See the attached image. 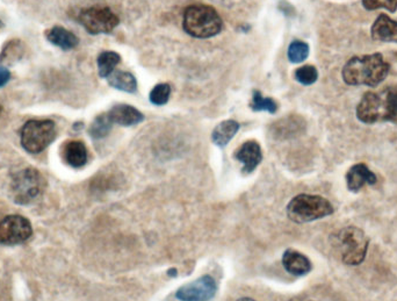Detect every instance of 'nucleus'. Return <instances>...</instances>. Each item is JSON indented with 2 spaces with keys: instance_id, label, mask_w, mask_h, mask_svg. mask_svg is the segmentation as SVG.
<instances>
[{
  "instance_id": "nucleus-1",
  "label": "nucleus",
  "mask_w": 397,
  "mask_h": 301,
  "mask_svg": "<svg viewBox=\"0 0 397 301\" xmlns=\"http://www.w3.org/2000/svg\"><path fill=\"white\" fill-rule=\"evenodd\" d=\"M389 69V64L383 60L382 54L375 53L352 58L344 65L341 76L348 85L376 87L387 78Z\"/></svg>"
},
{
  "instance_id": "nucleus-2",
  "label": "nucleus",
  "mask_w": 397,
  "mask_h": 301,
  "mask_svg": "<svg viewBox=\"0 0 397 301\" xmlns=\"http://www.w3.org/2000/svg\"><path fill=\"white\" fill-rule=\"evenodd\" d=\"M357 117L364 123L391 122L397 125V87L364 94L357 108Z\"/></svg>"
},
{
  "instance_id": "nucleus-3",
  "label": "nucleus",
  "mask_w": 397,
  "mask_h": 301,
  "mask_svg": "<svg viewBox=\"0 0 397 301\" xmlns=\"http://www.w3.org/2000/svg\"><path fill=\"white\" fill-rule=\"evenodd\" d=\"M183 26L186 33L193 37L207 39L221 32L222 20L213 8L193 5L185 10Z\"/></svg>"
},
{
  "instance_id": "nucleus-4",
  "label": "nucleus",
  "mask_w": 397,
  "mask_h": 301,
  "mask_svg": "<svg viewBox=\"0 0 397 301\" xmlns=\"http://www.w3.org/2000/svg\"><path fill=\"white\" fill-rule=\"evenodd\" d=\"M335 207L326 198L298 194L287 205L288 218L296 223H312L334 214Z\"/></svg>"
},
{
  "instance_id": "nucleus-5",
  "label": "nucleus",
  "mask_w": 397,
  "mask_h": 301,
  "mask_svg": "<svg viewBox=\"0 0 397 301\" xmlns=\"http://www.w3.org/2000/svg\"><path fill=\"white\" fill-rule=\"evenodd\" d=\"M335 240L341 249V261L345 266H360L365 261L369 239L364 230L355 226L345 227L336 234Z\"/></svg>"
},
{
  "instance_id": "nucleus-6",
  "label": "nucleus",
  "mask_w": 397,
  "mask_h": 301,
  "mask_svg": "<svg viewBox=\"0 0 397 301\" xmlns=\"http://www.w3.org/2000/svg\"><path fill=\"white\" fill-rule=\"evenodd\" d=\"M56 139L53 120H29L20 130L22 146L29 154H40Z\"/></svg>"
},
{
  "instance_id": "nucleus-7",
  "label": "nucleus",
  "mask_w": 397,
  "mask_h": 301,
  "mask_svg": "<svg viewBox=\"0 0 397 301\" xmlns=\"http://www.w3.org/2000/svg\"><path fill=\"white\" fill-rule=\"evenodd\" d=\"M44 180L36 169H22L12 177V198L17 204H32L42 194Z\"/></svg>"
},
{
  "instance_id": "nucleus-8",
  "label": "nucleus",
  "mask_w": 397,
  "mask_h": 301,
  "mask_svg": "<svg viewBox=\"0 0 397 301\" xmlns=\"http://www.w3.org/2000/svg\"><path fill=\"white\" fill-rule=\"evenodd\" d=\"M78 22L86 32L98 35L108 34L119 25V17L110 8L93 6L83 10L78 15Z\"/></svg>"
},
{
  "instance_id": "nucleus-9",
  "label": "nucleus",
  "mask_w": 397,
  "mask_h": 301,
  "mask_svg": "<svg viewBox=\"0 0 397 301\" xmlns=\"http://www.w3.org/2000/svg\"><path fill=\"white\" fill-rule=\"evenodd\" d=\"M33 227L28 219L22 215H8L0 219V244L15 246L29 240Z\"/></svg>"
},
{
  "instance_id": "nucleus-10",
  "label": "nucleus",
  "mask_w": 397,
  "mask_h": 301,
  "mask_svg": "<svg viewBox=\"0 0 397 301\" xmlns=\"http://www.w3.org/2000/svg\"><path fill=\"white\" fill-rule=\"evenodd\" d=\"M217 284L210 275L186 284L177 291L176 297L180 301H210L215 297Z\"/></svg>"
},
{
  "instance_id": "nucleus-11",
  "label": "nucleus",
  "mask_w": 397,
  "mask_h": 301,
  "mask_svg": "<svg viewBox=\"0 0 397 301\" xmlns=\"http://www.w3.org/2000/svg\"><path fill=\"white\" fill-rule=\"evenodd\" d=\"M235 158L243 164V172L251 173L262 161V148L255 141H248L236 151Z\"/></svg>"
},
{
  "instance_id": "nucleus-12",
  "label": "nucleus",
  "mask_w": 397,
  "mask_h": 301,
  "mask_svg": "<svg viewBox=\"0 0 397 301\" xmlns=\"http://www.w3.org/2000/svg\"><path fill=\"white\" fill-rule=\"evenodd\" d=\"M378 182L375 173L369 170L367 165L359 163L350 168L346 173V184L348 189L352 192H358L362 187L367 185H374Z\"/></svg>"
},
{
  "instance_id": "nucleus-13",
  "label": "nucleus",
  "mask_w": 397,
  "mask_h": 301,
  "mask_svg": "<svg viewBox=\"0 0 397 301\" xmlns=\"http://www.w3.org/2000/svg\"><path fill=\"white\" fill-rule=\"evenodd\" d=\"M282 266L288 273L293 276H305L312 271V262L305 255L298 251L288 249L282 255Z\"/></svg>"
},
{
  "instance_id": "nucleus-14",
  "label": "nucleus",
  "mask_w": 397,
  "mask_h": 301,
  "mask_svg": "<svg viewBox=\"0 0 397 301\" xmlns=\"http://www.w3.org/2000/svg\"><path fill=\"white\" fill-rule=\"evenodd\" d=\"M373 40L397 43V22L388 15H380L371 29Z\"/></svg>"
},
{
  "instance_id": "nucleus-15",
  "label": "nucleus",
  "mask_w": 397,
  "mask_h": 301,
  "mask_svg": "<svg viewBox=\"0 0 397 301\" xmlns=\"http://www.w3.org/2000/svg\"><path fill=\"white\" fill-rule=\"evenodd\" d=\"M113 123L120 126H135L144 120V115L137 110V108L129 106V105L119 104L115 105L110 112H108Z\"/></svg>"
},
{
  "instance_id": "nucleus-16",
  "label": "nucleus",
  "mask_w": 397,
  "mask_h": 301,
  "mask_svg": "<svg viewBox=\"0 0 397 301\" xmlns=\"http://www.w3.org/2000/svg\"><path fill=\"white\" fill-rule=\"evenodd\" d=\"M46 37L51 44L60 48L62 51H71L77 47L79 39L74 33L62 26H53L46 32Z\"/></svg>"
},
{
  "instance_id": "nucleus-17",
  "label": "nucleus",
  "mask_w": 397,
  "mask_h": 301,
  "mask_svg": "<svg viewBox=\"0 0 397 301\" xmlns=\"http://www.w3.org/2000/svg\"><path fill=\"white\" fill-rule=\"evenodd\" d=\"M62 156L64 162L72 168H82L87 163V149L81 141H70L64 144Z\"/></svg>"
},
{
  "instance_id": "nucleus-18",
  "label": "nucleus",
  "mask_w": 397,
  "mask_h": 301,
  "mask_svg": "<svg viewBox=\"0 0 397 301\" xmlns=\"http://www.w3.org/2000/svg\"><path fill=\"white\" fill-rule=\"evenodd\" d=\"M26 54V44L20 39H12L5 43L0 53V64L8 68L22 61Z\"/></svg>"
},
{
  "instance_id": "nucleus-19",
  "label": "nucleus",
  "mask_w": 397,
  "mask_h": 301,
  "mask_svg": "<svg viewBox=\"0 0 397 301\" xmlns=\"http://www.w3.org/2000/svg\"><path fill=\"white\" fill-rule=\"evenodd\" d=\"M238 129H239V123L235 120L222 121L214 129L212 140L217 147H226L230 142L231 139L237 134Z\"/></svg>"
},
{
  "instance_id": "nucleus-20",
  "label": "nucleus",
  "mask_w": 397,
  "mask_h": 301,
  "mask_svg": "<svg viewBox=\"0 0 397 301\" xmlns=\"http://www.w3.org/2000/svg\"><path fill=\"white\" fill-rule=\"evenodd\" d=\"M108 83L114 89L124 91L128 94H134L137 89V82L134 76L130 72L121 71V70H114L108 77Z\"/></svg>"
},
{
  "instance_id": "nucleus-21",
  "label": "nucleus",
  "mask_w": 397,
  "mask_h": 301,
  "mask_svg": "<svg viewBox=\"0 0 397 301\" xmlns=\"http://www.w3.org/2000/svg\"><path fill=\"white\" fill-rule=\"evenodd\" d=\"M112 126H113V121L110 114L103 113V114L98 115L92 122V125L90 126L89 134L94 140H101L110 134Z\"/></svg>"
},
{
  "instance_id": "nucleus-22",
  "label": "nucleus",
  "mask_w": 397,
  "mask_h": 301,
  "mask_svg": "<svg viewBox=\"0 0 397 301\" xmlns=\"http://www.w3.org/2000/svg\"><path fill=\"white\" fill-rule=\"evenodd\" d=\"M120 60V55L117 54V53H114V51H103V53H101L98 56V60H96L100 77L107 78L115 70Z\"/></svg>"
},
{
  "instance_id": "nucleus-23",
  "label": "nucleus",
  "mask_w": 397,
  "mask_h": 301,
  "mask_svg": "<svg viewBox=\"0 0 397 301\" xmlns=\"http://www.w3.org/2000/svg\"><path fill=\"white\" fill-rule=\"evenodd\" d=\"M309 55V46L302 41H294L288 48V58L292 63H302L305 61Z\"/></svg>"
},
{
  "instance_id": "nucleus-24",
  "label": "nucleus",
  "mask_w": 397,
  "mask_h": 301,
  "mask_svg": "<svg viewBox=\"0 0 397 301\" xmlns=\"http://www.w3.org/2000/svg\"><path fill=\"white\" fill-rule=\"evenodd\" d=\"M295 78L302 85H312L319 78V72L312 65H303L295 71Z\"/></svg>"
},
{
  "instance_id": "nucleus-25",
  "label": "nucleus",
  "mask_w": 397,
  "mask_h": 301,
  "mask_svg": "<svg viewBox=\"0 0 397 301\" xmlns=\"http://www.w3.org/2000/svg\"><path fill=\"white\" fill-rule=\"evenodd\" d=\"M251 108L253 111H267L270 113H276L278 110L277 104L271 98H262L259 91H255Z\"/></svg>"
},
{
  "instance_id": "nucleus-26",
  "label": "nucleus",
  "mask_w": 397,
  "mask_h": 301,
  "mask_svg": "<svg viewBox=\"0 0 397 301\" xmlns=\"http://www.w3.org/2000/svg\"><path fill=\"white\" fill-rule=\"evenodd\" d=\"M170 96L171 86L169 84H158L150 92V101L153 104L162 106V105L167 104L170 99Z\"/></svg>"
},
{
  "instance_id": "nucleus-27",
  "label": "nucleus",
  "mask_w": 397,
  "mask_h": 301,
  "mask_svg": "<svg viewBox=\"0 0 397 301\" xmlns=\"http://www.w3.org/2000/svg\"><path fill=\"white\" fill-rule=\"evenodd\" d=\"M362 6L367 11H375L379 8H386L387 11L396 12L397 0H362Z\"/></svg>"
},
{
  "instance_id": "nucleus-28",
  "label": "nucleus",
  "mask_w": 397,
  "mask_h": 301,
  "mask_svg": "<svg viewBox=\"0 0 397 301\" xmlns=\"http://www.w3.org/2000/svg\"><path fill=\"white\" fill-rule=\"evenodd\" d=\"M301 127L300 119L298 120H294L293 118L288 119V120L285 119V120H281L274 125V130L279 135H291L292 132L298 130V129H301Z\"/></svg>"
},
{
  "instance_id": "nucleus-29",
  "label": "nucleus",
  "mask_w": 397,
  "mask_h": 301,
  "mask_svg": "<svg viewBox=\"0 0 397 301\" xmlns=\"http://www.w3.org/2000/svg\"><path fill=\"white\" fill-rule=\"evenodd\" d=\"M11 79V72L5 67H0V87H4Z\"/></svg>"
},
{
  "instance_id": "nucleus-30",
  "label": "nucleus",
  "mask_w": 397,
  "mask_h": 301,
  "mask_svg": "<svg viewBox=\"0 0 397 301\" xmlns=\"http://www.w3.org/2000/svg\"><path fill=\"white\" fill-rule=\"evenodd\" d=\"M288 301H316L314 299H310L308 297H294L289 299Z\"/></svg>"
},
{
  "instance_id": "nucleus-31",
  "label": "nucleus",
  "mask_w": 397,
  "mask_h": 301,
  "mask_svg": "<svg viewBox=\"0 0 397 301\" xmlns=\"http://www.w3.org/2000/svg\"><path fill=\"white\" fill-rule=\"evenodd\" d=\"M237 301H255L251 298H241V299H238Z\"/></svg>"
},
{
  "instance_id": "nucleus-32",
  "label": "nucleus",
  "mask_w": 397,
  "mask_h": 301,
  "mask_svg": "<svg viewBox=\"0 0 397 301\" xmlns=\"http://www.w3.org/2000/svg\"><path fill=\"white\" fill-rule=\"evenodd\" d=\"M5 25H4V22H1V20H0V31H1V29L4 28Z\"/></svg>"
},
{
  "instance_id": "nucleus-33",
  "label": "nucleus",
  "mask_w": 397,
  "mask_h": 301,
  "mask_svg": "<svg viewBox=\"0 0 397 301\" xmlns=\"http://www.w3.org/2000/svg\"><path fill=\"white\" fill-rule=\"evenodd\" d=\"M1 112H3V108H1V105H0V114H1Z\"/></svg>"
}]
</instances>
